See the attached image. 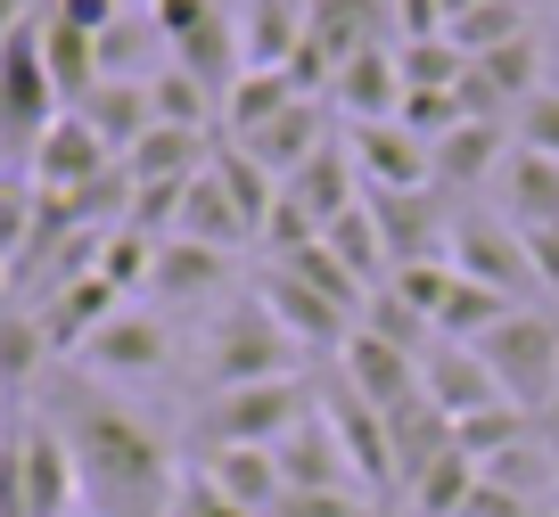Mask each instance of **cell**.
Returning <instances> with one entry per match:
<instances>
[{
	"instance_id": "9a60e30c",
	"label": "cell",
	"mask_w": 559,
	"mask_h": 517,
	"mask_svg": "<svg viewBox=\"0 0 559 517\" xmlns=\"http://www.w3.org/2000/svg\"><path fill=\"white\" fill-rule=\"evenodd\" d=\"M230 279H239V255L198 247V239H157V272H148V296H157V304H206Z\"/></svg>"
},
{
	"instance_id": "277c9868",
	"label": "cell",
	"mask_w": 559,
	"mask_h": 517,
	"mask_svg": "<svg viewBox=\"0 0 559 517\" xmlns=\"http://www.w3.org/2000/svg\"><path fill=\"white\" fill-rule=\"evenodd\" d=\"M263 378H297V337L272 321L263 296H230L206 328V386H263Z\"/></svg>"
},
{
	"instance_id": "cb8c5ba5",
	"label": "cell",
	"mask_w": 559,
	"mask_h": 517,
	"mask_svg": "<svg viewBox=\"0 0 559 517\" xmlns=\"http://www.w3.org/2000/svg\"><path fill=\"white\" fill-rule=\"evenodd\" d=\"M510 148H519V140H510V123H453V132L428 148V165H437V190H469V181L502 172Z\"/></svg>"
},
{
	"instance_id": "ffe728a7",
	"label": "cell",
	"mask_w": 559,
	"mask_h": 517,
	"mask_svg": "<svg viewBox=\"0 0 559 517\" xmlns=\"http://www.w3.org/2000/svg\"><path fill=\"white\" fill-rule=\"evenodd\" d=\"M280 190H288V197H297V206L313 214L321 230H330L337 214L362 206V172H354V148H346V140H330V148H321L313 165H297L288 181H280Z\"/></svg>"
},
{
	"instance_id": "8d00e7d4",
	"label": "cell",
	"mask_w": 559,
	"mask_h": 517,
	"mask_svg": "<svg viewBox=\"0 0 559 517\" xmlns=\"http://www.w3.org/2000/svg\"><path fill=\"white\" fill-rule=\"evenodd\" d=\"M510 140H519V148H535V156H551V165H559V83H543L535 99H526L519 116H510Z\"/></svg>"
},
{
	"instance_id": "f546056e",
	"label": "cell",
	"mask_w": 559,
	"mask_h": 517,
	"mask_svg": "<svg viewBox=\"0 0 559 517\" xmlns=\"http://www.w3.org/2000/svg\"><path fill=\"white\" fill-rule=\"evenodd\" d=\"M214 181L230 190V206L247 214V230H255V247H263V223H272V206H280V172H263L239 140H223V148H214Z\"/></svg>"
},
{
	"instance_id": "8fae6325",
	"label": "cell",
	"mask_w": 559,
	"mask_h": 517,
	"mask_svg": "<svg viewBox=\"0 0 559 517\" xmlns=\"http://www.w3.org/2000/svg\"><path fill=\"white\" fill-rule=\"evenodd\" d=\"M419 395L437 402L453 428H461V419H477V411H493V402H510L502 378L477 362V345H453V337H437L428 353H419Z\"/></svg>"
},
{
	"instance_id": "60d3db41",
	"label": "cell",
	"mask_w": 559,
	"mask_h": 517,
	"mask_svg": "<svg viewBox=\"0 0 559 517\" xmlns=\"http://www.w3.org/2000/svg\"><path fill=\"white\" fill-rule=\"evenodd\" d=\"M34 17H41L34 0H0V41H17V34H25V25H34Z\"/></svg>"
},
{
	"instance_id": "4fadbf2b",
	"label": "cell",
	"mask_w": 559,
	"mask_h": 517,
	"mask_svg": "<svg viewBox=\"0 0 559 517\" xmlns=\"http://www.w3.org/2000/svg\"><path fill=\"white\" fill-rule=\"evenodd\" d=\"M337 378L354 386V395L370 402V411H403V402L419 395V353H403V345L370 337V328H354L346 353H337Z\"/></svg>"
},
{
	"instance_id": "e0dca14e",
	"label": "cell",
	"mask_w": 559,
	"mask_h": 517,
	"mask_svg": "<svg viewBox=\"0 0 559 517\" xmlns=\"http://www.w3.org/2000/svg\"><path fill=\"white\" fill-rule=\"evenodd\" d=\"M493 214L519 230H559V165L535 148H510L493 172Z\"/></svg>"
},
{
	"instance_id": "7a4b0ae2",
	"label": "cell",
	"mask_w": 559,
	"mask_h": 517,
	"mask_svg": "<svg viewBox=\"0 0 559 517\" xmlns=\"http://www.w3.org/2000/svg\"><path fill=\"white\" fill-rule=\"evenodd\" d=\"M321 411V378H263V386H223V395L198 402V444L230 452V444H288L305 419Z\"/></svg>"
},
{
	"instance_id": "f1b7e54d",
	"label": "cell",
	"mask_w": 559,
	"mask_h": 517,
	"mask_svg": "<svg viewBox=\"0 0 559 517\" xmlns=\"http://www.w3.org/2000/svg\"><path fill=\"white\" fill-rule=\"evenodd\" d=\"M321 247H330V255L346 263V272L362 279L370 296H379L386 279H395V255H386V230H379V214H370V197H362L354 214H337V223L321 230Z\"/></svg>"
},
{
	"instance_id": "52a82bcc",
	"label": "cell",
	"mask_w": 559,
	"mask_h": 517,
	"mask_svg": "<svg viewBox=\"0 0 559 517\" xmlns=\"http://www.w3.org/2000/svg\"><path fill=\"white\" fill-rule=\"evenodd\" d=\"M74 362H83L91 378H107V386H123V378H157V370L174 362V328H165V312L123 304L116 321H107L99 337L74 353Z\"/></svg>"
},
{
	"instance_id": "7dc6e473",
	"label": "cell",
	"mask_w": 559,
	"mask_h": 517,
	"mask_svg": "<svg viewBox=\"0 0 559 517\" xmlns=\"http://www.w3.org/2000/svg\"><path fill=\"white\" fill-rule=\"evenodd\" d=\"M83 517H91V509H83Z\"/></svg>"
},
{
	"instance_id": "d590c367",
	"label": "cell",
	"mask_w": 559,
	"mask_h": 517,
	"mask_svg": "<svg viewBox=\"0 0 559 517\" xmlns=\"http://www.w3.org/2000/svg\"><path fill=\"white\" fill-rule=\"evenodd\" d=\"M395 123H403L412 140H428V148H437V140L453 132V123H469V116H461V99H453V91H403Z\"/></svg>"
},
{
	"instance_id": "e575fe53",
	"label": "cell",
	"mask_w": 559,
	"mask_h": 517,
	"mask_svg": "<svg viewBox=\"0 0 559 517\" xmlns=\"http://www.w3.org/2000/svg\"><path fill=\"white\" fill-rule=\"evenodd\" d=\"M453 41H461L469 58L502 50V41H526V0H486L477 17H461V25H453Z\"/></svg>"
},
{
	"instance_id": "836d02e7",
	"label": "cell",
	"mask_w": 559,
	"mask_h": 517,
	"mask_svg": "<svg viewBox=\"0 0 559 517\" xmlns=\"http://www.w3.org/2000/svg\"><path fill=\"white\" fill-rule=\"evenodd\" d=\"M362 328H370V337H386V345H403V353H428V345H437L428 312H412V304H403L395 288H379V296L362 304Z\"/></svg>"
},
{
	"instance_id": "30bf717a",
	"label": "cell",
	"mask_w": 559,
	"mask_h": 517,
	"mask_svg": "<svg viewBox=\"0 0 559 517\" xmlns=\"http://www.w3.org/2000/svg\"><path fill=\"white\" fill-rule=\"evenodd\" d=\"M354 172L370 181V197H412V190H437V165H428V140H412L403 123H354L346 132Z\"/></svg>"
},
{
	"instance_id": "5bb4252c",
	"label": "cell",
	"mask_w": 559,
	"mask_h": 517,
	"mask_svg": "<svg viewBox=\"0 0 559 517\" xmlns=\"http://www.w3.org/2000/svg\"><path fill=\"white\" fill-rule=\"evenodd\" d=\"M83 477H74V452L50 419H25V517H83Z\"/></svg>"
},
{
	"instance_id": "7402d4cb",
	"label": "cell",
	"mask_w": 559,
	"mask_h": 517,
	"mask_svg": "<svg viewBox=\"0 0 559 517\" xmlns=\"http://www.w3.org/2000/svg\"><path fill=\"white\" fill-rule=\"evenodd\" d=\"M313 0H239V50L247 67H297Z\"/></svg>"
},
{
	"instance_id": "f35d334b",
	"label": "cell",
	"mask_w": 559,
	"mask_h": 517,
	"mask_svg": "<svg viewBox=\"0 0 559 517\" xmlns=\"http://www.w3.org/2000/svg\"><path fill=\"white\" fill-rule=\"evenodd\" d=\"M50 17H58V25H74V34H91V41H99L107 25L123 17V9H116V0H50Z\"/></svg>"
},
{
	"instance_id": "9c48e42d",
	"label": "cell",
	"mask_w": 559,
	"mask_h": 517,
	"mask_svg": "<svg viewBox=\"0 0 559 517\" xmlns=\"http://www.w3.org/2000/svg\"><path fill=\"white\" fill-rule=\"evenodd\" d=\"M321 419H330V435L346 444V460H354V477H362V493H395V444H386V411H370L362 395H354L346 378H321Z\"/></svg>"
},
{
	"instance_id": "ab89813d",
	"label": "cell",
	"mask_w": 559,
	"mask_h": 517,
	"mask_svg": "<svg viewBox=\"0 0 559 517\" xmlns=\"http://www.w3.org/2000/svg\"><path fill=\"white\" fill-rule=\"evenodd\" d=\"M526 255H535L543 296H559V230H526Z\"/></svg>"
},
{
	"instance_id": "484cf974",
	"label": "cell",
	"mask_w": 559,
	"mask_h": 517,
	"mask_svg": "<svg viewBox=\"0 0 559 517\" xmlns=\"http://www.w3.org/2000/svg\"><path fill=\"white\" fill-rule=\"evenodd\" d=\"M74 116H83V123H91V132H99L116 156H132L140 140L157 132V99H148V83H99L83 107H74Z\"/></svg>"
},
{
	"instance_id": "bcb514c9",
	"label": "cell",
	"mask_w": 559,
	"mask_h": 517,
	"mask_svg": "<svg viewBox=\"0 0 559 517\" xmlns=\"http://www.w3.org/2000/svg\"><path fill=\"white\" fill-rule=\"evenodd\" d=\"M551 9H559V0H551Z\"/></svg>"
},
{
	"instance_id": "3957f363",
	"label": "cell",
	"mask_w": 559,
	"mask_h": 517,
	"mask_svg": "<svg viewBox=\"0 0 559 517\" xmlns=\"http://www.w3.org/2000/svg\"><path fill=\"white\" fill-rule=\"evenodd\" d=\"M41 25L50 17H34L17 41H0V172H34L41 132L67 116L50 67H41Z\"/></svg>"
},
{
	"instance_id": "ba28073f",
	"label": "cell",
	"mask_w": 559,
	"mask_h": 517,
	"mask_svg": "<svg viewBox=\"0 0 559 517\" xmlns=\"http://www.w3.org/2000/svg\"><path fill=\"white\" fill-rule=\"evenodd\" d=\"M116 165H123V156H116V148H107V140H99V132H91V123L67 107V116H58L50 132H41L34 172H25V181H34L41 197H83V190H99V181H107Z\"/></svg>"
},
{
	"instance_id": "b9f144b4",
	"label": "cell",
	"mask_w": 559,
	"mask_h": 517,
	"mask_svg": "<svg viewBox=\"0 0 559 517\" xmlns=\"http://www.w3.org/2000/svg\"><path fill=\"white\" fill-rule=\"evenodd\" d=\"M437 9H444V34H453V25H461V17H477L486 0H437Z\"/></svg>"
},
{
	"instance_id": "603a6c76",
	"label": "cell",
	"mask_w": 559,
	"mask_h": 517,
	"mask_svg": "<svg viewBox=\"0 0 559 517\" xmlns=\"http://www.w3.org/2000/svg\"><path fill=\"white\" fill-rule=\"evenodd\" d=\"M174 239L223 247V255H247V247H255V230H247V214L230 206V190H223V181H214V165L198 172L190 190H181V223H174Z\"/></svg>"
},
{
	"instance_id": "5b68a950",
	"label": "cell",
	"mask_w": 559,
	"mask_h": 517,
	"mask_svg": "<svg viewBox=\"0 0 559 517\" xmlns=\"http://www.w3.org/2000/svg\"><path fill=\"white\" fill-rule=\"evenodd\" d=\"M477 362L502 378V395L519 402V411H543V402L559 395V312H502V321L477 337Z\"/></svg>"
},
{
	"instance_id": "44dd1931",
	"label": "cell",
	"mask_w": 559,
	"mask_h": 517,
	"mask_svg": "<svg viewBox=\"0 0 559 517\" xmlns=\"http://www.w3.org/2000/svg\"><path fill=\"white\" fill-rule=\"evenodd\" d=\"M386 444H395V493H412V484L453 452V419H444L428 395H412L403 411H386Z\"/></svg>"
},
{
	"instance_id": "83f0119b",
	"label": "cell",
	"mask_w": 559,
	"mask_h": 517,
	"mask_svg": "<svg viewBox=\"0 0 559 517\" xmlns=\"http://www.w3.org/2000/svg\"><path fill=\"white\" fill-rule=\"evenodd\" d=\"M198 477H206V484H223V493L239 501L247 517H272V501L288 493V484H280V460H272V452H255V444L206 452V468H198Z\"/></svg>"
},
{
	"instance_id": "d6a6232c",
	"label": "cell",
	"mask_w": 559,
	"mask_h": 517,
	"mask_svg": "<svg viewBox=\"0 0 559 517\" xmlns=\"http://www.w3.org/2000/svg\"><path fill=\"white\" fill-rule=\"evenodd\" d=\"M395 74H403V91H461V74H469V50H461L453 34L403 41V50H395Z\"/></svg>"
},
{
	"instance_id": "74e56055",
	"label": "cell",
	"mask_w": 559,
	"mask_h": 517,
	"mask_svg": "<svg viewBox=\"0 0 559 517\" xmlns=\"http://www.w3.org/2000/svg\"><path fill=\"white\" fill-rule=\"evenodd\" d=\"M174 517H247V509L223 493V484H206V477H181V501H174Z\"/></svg>"
},
{
	"instance_id": "4316f807",
	"label": "cell",
	"mask_w": 559,
	"mask_h": 517,
	"mask_svg": "<svg viewBox=\"0 0 559 517\" xmlns=\"http://www.w3.org/2000/svg\"><path fill=\"white\" fill-rule=\"evenodd\" d=\"M297 99H305V74H297V67H247V74H239V91L223 99V140L263 132L280 107H297Z\"/></svg>"
},
{
	"instance_id": "1f68e13d",
	"label": "cell",
	"mask_w": 559,
	"mask_h": 517,
	"mask_svg": "<svg viewBox=\"0 0 559 517\" xmlns=\"http://www.w3.org/2000/svg\"><path fill=\"white\" fill-rule=\"evenodd\" d=\"M477 477H486V468L453 444L437 468H428V477L412 484V517H461V509H469V493H477Z\"/></svg>"
},
{
	"instance_id": "d6986e66",
	"label": "cell",
	"mask_w": 559,
	"mask_h": 517,
	"mask_svg": "<svg viewBox=\"0 0 559 517\" xmlns=\"http://www.w3.org/2000/svg\"><path fill=\"white\" fill-rule=\"evenodd\" d=\"M206 165H214V132H181V123H157V132L123 156L132 190H174V181H198Z\"/></svg>"
},
{
	"instance_id": "7bdbcfd3",
	"label": "cell",
	"mask_w": 559,
	"mask_h": 517,
	"mask_svg": "<svg viewBox=\"0 0 559 517\" xmlns=\"http://www.w3.org/2000/svg\"><path fill=\"white\" fill-rule=\"evenodd\" d=\"M9 279H17V272H9V255H0V288H9ZM0 304H9V296H0Z\"/></svg>"
},
{
	"instance_id": "2e32d148",
	"label": "cell",
	"mask_w": 559,
	"mask_h": 517,
	"mask_svg": "<svg viewBox=\"0 0 559 517\" xmlns=\"http://www.w3.org/2000/svg\"><path fill=\"white\" fill-rule=\"evenodd\" d=\"M330 140H337V132H330V107H321L313 91H305L297 107H280V116L263 123V132H247L239 148L255 156L263 172H280V181H288V172H297V165H313V156L330 148Z\"/></svg>"
},
{
	"instance_id": "ee69618b",
	"label": "cell",
	"mask_w": 559,
	"mask_h": 517,
	"mask_svg": "<svg viewBox=\"0 0 559 517\" xmlns=\"http://www.w3.org/2000/svg\"><path fill=\"white\" fill-rule=\"evenodd\" d=\"M551 74H559V41H551Z\"/></svg>"
},
{
	"instance_id": "ac0fdd59",
	"label": "cell",
	"mask_w": 559,
	"mask_h": 517,
	"mask_svg": "<svg viewBox=\"0 0 559 517\" xmlns=\"http://www.w3.org/2000/svg\"><path fill=\"white\" fill-rule=\"evenodd\" d=\"M330 107L346 116V132L354 123H395V107H403V74H395V50H362V58H346V67L330 74Z\"/></svg>"
},
{
	"instance_id": "7c38bea8",
	"label": "cell",
	"mask_w": 559,
	"mask_h": 517,
	"mask_svg": "<svg viewBox=\"0 0 559 517\" xmlns=\"http://www.w3.org/2000/svg\"><path fill=\"white\" fill-rule=\"evenodd\" d=\"M255 296L272 304V321L288 328L297 345H330V353H346V337H354V312H346V304H330L321 288H305L297 272L263 263V272H255Z\"/></svg>"
},
{
	"instance_id": "6da1fadb",
	"label": "cell",
	"mask_w": 559,
	"mask_h": 517,
	"mask_svg": "<svg viewBox=\"0 0 559 517\" xmlns=\"http://www.w3.org/2000/svg\"><path fill=\"white\" fill-rule=\"evenodd\" d=\"M41 419L67 435L91 517H174V501H181L174 452H165V435L107 378H91V370H50V378H41Z\"/></svg>"
},
{
	"instance_id": "4dcf8cb0",
	"label": "cell",
	"mask_w": 559,
	"mask_h": 517,
	"mask_svg": "<svg viewBox=\"0 0 559 517\" xmlns=\"http://www.w3.org/2000/svg\"><path fill=\"white\" fill-rule=\"evenodd\" d=\"M41 67H50V83H58V99L67 107H83L91 91H99V41L91 34H74V25H41Z\"/></svg>"
},
{
	"instance_id": "f6af8a7d",
	"label": "cell",
	"mask_w": 559,
	"mask_h": 517,
	"mask_svg": "<svg viewBox=\"0 0 559 517\" xmlns=\"http://www.w3.org/2000/svg\"><path fill=\"white\" fill-rule=\"evenodd\" d=\"M223 9H239V0H223Z\"/></svg>"
},
{
	"instance_id": "8992f818",
	"label": "cell",
	"mask_w": 559,
	"mask_h": 517,
	"mask_svg": "<svg viewBox=\"0 0 559 517\" xmlns=\"http://www.w3.org/2000/svg\"><path fill=\"white\" fill-rule=\"evenodd\" d=\"M453 272L477 279V288H493V296H510V304H519V296H543L526 230L502 223V214H461L453 223Z\"/></svg>"
},
{
	"instance_id": "d4e9b609",
	"label": "cell",
	"mask_w": 559,
	"mask_h": 517,
	"mask_svg": "<svg viewBox=\"0 0 559 517\" xmlns=\"http://www.w3.org/2000/svg\"><path fill=\"white\" fill-rule=\"evenodd\" d=\"M58 353H50V328H41L34 304H0V402H17L34 378H50Z\"/></svg>"
}]
</instances>
